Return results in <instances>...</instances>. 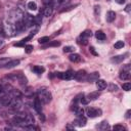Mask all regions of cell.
<instances>
[{
    "mask_svg": "<svg viewBox=\"0 0 131 131\" xmlns=\"http://www.w3.org/2000/svg\"><path fill=\"white\" fill-rule=\"evenodd\" d=\"M41 23H42V16H41V14L36 15V16H35V25L40 26V25H41Z\"/></svg>",
    "mask_w": 131,
    "mask_h": 131,
    "instance_id": "27",
    "label": "cell"
},
{
    "mask_svg": "<svg viewBox=\"0 0 131 131\" xmlns=\"http://www.w3.org/2000/svg\"><path fill=\"white\" fill-rule=\"evenodd\" d=\"M42 14L44 16H50L52 14V6H49V5H46L42 11Z\"/></svg>",
    "mask_w": 131,
    "mask_h": 131,
    "instance_id": "13",
    "label": "cell"
},
{
    "mask_svg": "<svg viewBox=\"0 0 131 131\" xmlns=\"http://www.w3.org/2000/svg\"><path fill=\"white\" fill-rule=\"evenodd\" d=\"M96 128L99 129V130H106V129L108 128V124H107L106 121H102L100 124H98V125L96 126Z\"/></svg>",
    "mask_w": 131,
    "mask_h": 131,
    "instance_id": "21",
    "label": "cell"
},
{
    "mask_svg": "<svg viewBox=\"0 0 131 131\" xmlns=\"http://www.w3.org/2000/svg\"><path fill=\"white\" fill-rule=\"evenodd\" d=\"M25 49H26V52H27V53H30V52H32V50H33V45H27Z\"/></svg>",
    "mask_w": 131,
    "mask_h": 131,
    "instance_id": "36",
    "label": "cell"
},
{
    "mask_svg": "<svg viewBox=\"0 0 131 131\" xmlns=\"http://www.w3.org/2000/svg\"><path fill=\"white\" fill-rule=\"evenodd\" d=\"M110 90L111 91H117L118 90V86L115 85V84H111L110 85Z\"/></svg>",
    "mask_w": 131,
    "mask_h": 131,
    "instance_id": "37",
    "label": "cell"
},
{
    "mask_svg": "<svg viewBox=\"0 0 131 131\" xmlns=\"http://www.w3.org/2000/svg\"><path fill=\"white\" fill-rule=\"evenodd\" d=\"M19 63V60L18 59H10L6 66H5V69H10V68H13V67H16L17 64Z\"/></svg>",
    "mask_w": 131,
    "mask_h": 131,
    "instance_id": "15",
    "label": "cell"
},
{
    "mask_svg": "<svg viewBox=\"0 0 131 131\" xmlns=\"http://www.w3.org/2000/svg\"><path fill=\"white\" fill-rule=\"evenodd\" d=\"M130 10V5H127V7H126V11H129Z\"/></svg>",
    "mask_w": 131,
    "mask_h": 131,
    "instance_id": "41",
    "label": "cell"
},
{
    "mask_svg": "<svg viewBox=\"0 0 131 131\" xmlns=\"http://www.w3.org/2000/svg\"><path fill=\"white\" fill-rule=\"evenodd\" d=\"M115 18H116V13H115V11H113V10L107 11V13H106V20H107L108 23H113V21L115 20Z\"/></svg>",
    "mask_w": 131,
    "mask_h": 131,
    "instance_id": "14",
    "label": "cell"
},
{
    "mask_svg": "<svg viewBox=\"0 0 131 131\" xmlns=\"http://www.w3.org/2000/svg\"><path fill=\"white\" fill-rule=\"evenodd\" d=\"M4 45V33H0V48Z\"/></svg>",
    "mask_w": 131,
    "mask_h": 131,
    "instance_id": "33",
    "label": "cell"
},
{
    "mask_svg": "<svg viewBox=\"0 0 131 131\" xmlns=\"http://www.w3.org/2000/svg\"><path fill=\"white\" fill-rule=\"evenodd\" d=\"M95 82H96V87H97L98 90H103V89L106 88V82H105L104 80H102V79H97Z\"/></svg>",
    "mask_w": 131,
    "mask_h": 131,
    "instance_id": "11",
    "label": "cell"
},
{
    "mask_svg": "<svg viewBox=\"0 0 131 131\" xmlns=\"http://www.w3.org/2000/svg\"><path fill=\"white\" fill-rule=\"evenodd\" d=\"M126 118H130V111H127V113H126Z\"/></svg>",
    "mask_w": 131,
    "mask_h": 131,
    "instance_id": "40",
    "label": "cell"
},
{
    "mask_svg": "<svg viewBox=\"0 0 131 131\" xmlns=\"http://www.w3.org/2000/svg\"><path fill=\"white\" fill-rule=\"evenodd\" d=\"M75 113H76L77 117H82V116H84V110H83L82 107H80V106H78V107L75 110Z\"/></svg>",
    "mask_w": 131,
    "mask_h": 131,
    "instance_id": "25",
    "label": "cell"
},
{
    "mask_svg": "<svg viewBox=\"0 0 131 131\" xmlns=\"http://www.w3.org/2000/svg\"><path fill=\"white\" fill-rule=\"evenodd\" d=\"M69 59H70L71 61H73V62H79V61L81 60V57H80V55H79L78 53H72V54L69 56Z\"/></svg>",
    "mask_w": 131,
    "mask_h": 131,
    "instance_id": "16",
    "label": "cell"
},
{
    "mask_svg": "<svg viewBox=\"0 0 131 131\" xmlns=\"http://www.w3.org/2000/svg\"><path fill=\"white\" fill-rule=\"evenodd\" d=\"M74 75H75V73L71 70L63 72V73H56V76L60 79H63V80H71L74 78Z\"/></svg>",
    "mask_w": 131,
    "mask_h": 131,
    "instance_id": "6",
    "label": "cell"
},
{
    "mask_svg": "<svg viewBox=\"0 0 131 131\" xmlns=\"http://www.w3.org/2000/svg\"><path fill=\"white\" fill-rule=\"evenodd\" d=\"M33 106H34L35 111H36L38 114H41V111H42V107H41V101L39 100V98H38V97H37V98H35Z\"/></svg>",
    "mask_w": 131,
    "mask_h": 131,
    "instance_id": "12",
    "label": "cell"
},
{
    "mask_svg": "<svg viewBox=\"0 0 131 131\" xmlns=\"http://www.w3.org/2000/svg\"><path fill=\"white\" fill-rule=\"evenodd\" d=\"M101 110L99 108H94V107H88L87 108V116L89 118H95L101 115Z\"/></svg>",
    "mask_w": 131,
    "mask_h": 131,
    "instance_id": "7",
    "label": "cell"
},
{
    "mask_svg": "<svg viewBox=\"0 0 131 131\" xmlns=\"http://www.w3.org/2000/svg\"><path fill=\"white\" fill-rule=\"evenodd\" d=\"M99 96V92L98 91H95V92H91L87 95V99L88 100H95L96 98H98Z\"/></svg>",
    "mask_w": 131,
    "mask_h": 131,
    "instance_id": "20",
    "label": "cell"
},
{
    "mask_svg": "<svg viewBox=\"0 0 131 131\" xmlns=\"http://www.w3.org/2000/svg\"><path fill=\"white\" fill-rule=\"evenodd\" d=\"M24 16H25V13H24L19 8H15V9L12 10L11 13H10V18H11L10 20L15 24V23H17V21L23 20Z\"/></svg>",
    "mask_w": 131,
    "mask_h": 131,
    "instance_id": "3",
    "label": "cell"
},
{
    "mask_svg": "<svg viewBox=\"0 0 131 131\" xmlns=\"http://www.w3.org/2000/svg\"><path fill=\"white\" fill-rule=\"evenodd\" d=\"M5 94H6V90H5L4 86L3 85H0V98L3 97Z\"/></svg>",
    "mask_w": 131,
    "mask_h": 131,
    "instance_id": "32",
    "label": "cell"
},
{
    "mask_svg": "<svg viewBox=\"0 0 131 131\" xmlns=\"http://www.w3.org/2000/svg\"><path fill=\"white\" fill-rule=\"evenodd\" d=\"M28 8L30 9V10H36L37 9V4H36V2H34V1H30V2H28Z\"/></svg>",
    "mask_w": 131,
    "mask_h": 131,
    "instance_id": "24",
    "label": "cell"
},
{
    "mask_svg": "<svg viewBox=\"0 0 131 131\" xmlns=\"http://www.w3.org/2000/svg\"><path fill=\"white\" fill-rule=\"evenodd\" d=\"M37 97L39 98V100L42 103H48V102L51 101L52 95H51V93L47 89L41 88V89H38L37 90Z\"/></svg>",
    "mask_w": 131,
    "mask_h": 131,
    "instance_id": "2",
    "label": "cell"
},
{
    "mask_svg": "<svg viewBox=\"0 0 131 131\" xmlns=\"http://www.w3.org/2000/svg\"><path fill=\"white\" fill-rule=\"evenodd\" d=\"M94 13H95V15H98L100 13V7H99V5H95L94 6Z\"/></svg>",
    "mask_w": 131,
    "mask_h": 131,
    "instance_id": "34",
    "label": "cell"
},
{
    "mask_svg": "<svg viewBox=\"0 0 131 131\" xmlns=\"http://www.w3.org/2000/svg\"><path fill=\"white\" fill-rule=\"evenodd\" d=\"M23 23H24L26 29L31 28V27H33L35 25V16L30 14V13H27L23 18Z\"/></svg>",
    "mask_w": 131,
    "mask_h": 131,
    "instance_id": "5",
    "label": "cell"
},
{
    "mask_svg": "<svg viewBox=\"0 0 131 131\" xmlns=\"http://www.w3.org/2000/svg\"><path fill=\"white\" fill-rule=\"evenodd\" d=\"M98 77H99V75H98V73H92V74H90L89 76H88V78H87V81L88 82H90V83H92V82H94V81H96L97 79H98Z\"/></svg>",
    "mask_w": 131,
    "mask_h": 131,
    "instance_id": "18",
    "label": "cell"
},
{
    "mask_svg": "<svg viewBox=\"0 0 131 131\" xmlns=\"http://www.w3.org/2000/svg\"><path fill=\"white\" fill-rule=\"evenodd\" d=\"M32 71L35 72L36 74L40 75V74H42V73L45 71V69H44L43 67H41V66H34V67L32 68Z\"/></svg>",
    "mask_w": 131,
    "mask_h": 131,
    "instance_id": "19",
    "label": "cell"
},
{
    "mask_svg": "<svg viewBox=\"0 0 131 131\" xmlns=\"http://www.w3.org/2000/svg\"><path fill=\"white\" fill-rule=\"evenodd\" d=\"M125 46V43L123 42V41H117L116 43H115V45H114V47L116 48V49H120V48H123Z\"/></svg>",
    "mask_w": 131,
    "mask_h": 131,
    "instance_id": "26",
    "label": "cell"
},
{
    "mask_svg": "<svg viewBox=\"0 0 131 131\" xmlns=\"http://www.w3.org/2000/svg\"><path fill=\"white\" fill-rule=\"evenodd\" d=\"M113 129L116 130V131H124V130H125V128H124L122 125H115V126L113 127Z\"/></svg>",
    "mask_w": 131,
    "mask_h": 131,
    "instance_id": "31",
    "label": "cell"
},
{
    "mask_svg": "<svg viewBox=\"0 0 131 131\" xmlns=\"http://www.w3.org/2000/svg\"><path fill=\"white\" fill-rule=\"evenodd\" d=\"M95 37H96L98 40H100V41L105 40V34H104L102 31H97V32L95 33Z\"/></svg>",
    "mask_w": 131,
    "mask_h": 131,
    "instance_id": "22",
    "label": "cell"
},
{
    "mask_svg": "<svg viewBox=\"0 0 131 131\" xmlns=\"http://www.w3.org/2000/svg\"><path fill=\"white\" fill-rule=\"evenodd\" d=\"M86 72L84 71V70H80V71H78L75 75H74V78L76 79V80H78V81H81V80H83V79H85L86 78Z\"/></svg>",
    "mask_w": 131,
    "mask_h": 131,
    "instance_id": "9",
    "label": "cell"
},
{
    "mask_svg": "<svg viewBox=\"0 0 131 131\" xmlns=\"http://www.w3.org/2000/svg\"><path fill=\"white\" fill-rule=\"evenodd\" d=\"M122 88H123V90H125V91H129V90L131 89V83H129V82L124 83V84L122 85Z\"/></svg>",
    "mask_w": 131,
    "mask_h": 131,
    "instance_id": "28",
    "label": "cell"
},
{
    "mask_svg": "<svg viewBox=\"0 0 131 131\" xmlns=\"http://www.w3.org/2000/svg\"><path fill=\"white\" fill-rule=\"evenodd\" d=\"M9 60H10V58H8V57H1L0 58V68H5L6 63Z\"/></svg>",
    "mask_w": 131,
    "mask_h": 131,
    "instance_id": "23",
    "label": "cell"
},
{
    "mask_svg": "<svg viewBox=\"0 0 131 131\" xmlns=\"http://www.w3.org/2000/svg\"><path fill=\"white\" fill-rule=\"evenodd\" d=\"M90 51L92 52V54H94V55H97V53L95 52V50H94V47H90Z\"/></svg>",
    "mask_w": 131,
    "mask_h": 131,
    "instance_id": "38",
    "label": "cell"
},
{
    "mask_svg": "<svg viewBox=\"0 0 131 131\" xmlns=\"http://www.w3.org/2000/svg\"><path fill=\"white\" fill-rule=\"evenodd\" d=\"M124 58H125V55L121 54V55L114 56V57L111 59V61H112V62H115V63H120L121 61H123V60H124Z\"/></svg>",
    "mask_w": 131,
    "mask_h": 131,
    "instance_id": "17",
    "label": "cell"
},
{
    "mask_svg": "<svg viewBox=\"0 0 131 131\" xmlns=\"http://www.w3.org/2000/svg\"><path fill=\"white\" fill-rule=\"evenodd\" d=\"M75 47L74 46H64L63 47V51L64 52H74L75 51Z\"/></svg>",
    "mask_w": 131,
    "mask_h": 131,
    "instance_id": "29",
    "label": "cell"
},
{
    "mask_svg": "<svg viewBox=\"0 0 131 131\" xmlns=\"http://www.w3.org/2000/svg\"><path fill=\"white\" fill-rule=\"evenodd\" d=\"M2 29H3L4 35H6V36H8V37H12V36H14L15 33H16L15 25H14V23H12L10 19L4 21Z\"/></svg>",
    "mask_w": 131,
    "mask_h": 131,
    "instance_id": "1",
    "label": "cell"
},
{
    "mask_svg": "<svg viewBox=\"0 0 131 131\" xmlns=\"http://www.w3.org/2000/svg\"><path fill=\"white\" fill-rule=\"evenodd\" d=\"M116 2L118 4H123V3H125V0H116Z\"/></svg>",
    "mask_w": 131,
    "mask_h": 131,
    "instance_id": "39",
    "label": "cell"
},
{
    "mask_svg": "<svg viewBox=\"0 0 131 131\" xmlns=\"http://www.w3.org/2000/svg\"><path fill=\"white\" fill-rule=\"evenodd\" d=\"M91 35H92L91 31H84V32L81 34V36H80V38L82 39L81 43L86 44V43H87V38H88V37H91Z\"/></svg>",
    "mask_w": 131,
    "mask_h": 131,
    "instance_id": "10",
    "label": "cell"
},
{
    "mask_svg": "<svg viewBox=\"0 0 131 131\" xmlns=\"http://www.w3.org/2000/svg\"><path fill=\"white\" fill-rule=\"evenodd\" d=\"M48 41H49V37H48V36H44V37H42V38H40V39L38 40V42L41 43V44L46 43V42H48Z\"/></svg>",
    "mask_w": 131,
    "mask_h": 131,
    "instance_id": "30",
    "label": "cell"
},
{
    "mask_svg": "<svg viewBox=\"0 0 131 131\" xmlns=\"http://www.w3.org/2000/svg\"><path fill=\"white\" fill-rule=\"evenodd\" d=\"M130 75H131V68L130 64H125L123 67V69L120 71V79L121 80H129L130 79Z\"/></svg>",
    "mask_w": 131,
    "mask_h": 131,
    "instance_id": "4",
    "label": "cell"
},
{
    "mask_svg": "<svg viewBox=\"0 0 131 131\" xmlns=\"http://www.w3.org/2000/svg\"><path fill=\"white\" fill-rule=\"evenodd\" d=\"M86 123H87L86 118L84 116H82V117H78V119L73 122V125H77L79 127H84L86 125Z\"/></svg>",
    "mask_w": 131,
    "mask_h": 131,
    "instance_id": "8",
    "label": "cell"
},
{
    "mask_svg": "<svg viewBox=\"0 0 131 131\" xmlns=\"http://www.w3.org/2000/svg\"><path fill=\"white\" fill-rule=\"evenodd\" d=\"M60 45V42H57V41H52L51 43H48L47 46H59Z\"/></svg>",
    "mask_w": 131,
    "mask_h": 131,
    "instance_id": "35",
    "label": "cell"
}]
</instances>
